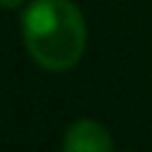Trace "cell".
Returning a JSON list of instances; mask_svg holds the SVG:
<instances>
[{"instance_id": "6da1fadb", "label": "cell", "mask_w": 152, "mask_h": 152, "mask_svg": "<svg viewBox=\"0 0 152 152\" xmlns=\"http://www.w3.org/2000/svg\"><path fill=\"white\" fill-rule=\"evenodd\" d=\"M27 53L51 72L72 69L86 51L88 29L72 0H35L21 16Z\"/></svg>"}, {"instance_id": "7a4b0ae2", "label": "cell", "mask_w": 152, "mask_h": 152, "mask_svg": "<svg viewBox=\"0 0 152 152\" xmlns=\"http://www.w3.org/2000/svg\"><path fill=\"white\" fill-rule=\"evenodd\" d=\"M64 152H112V136L99 120H75L64 134Z\"/></svg>"}, {"instance_id": "3957f363", "label": "cell", "mask_w": 152, "mask_h": 152, "mask_svg": "<svg viewBox=\"0 0 152 152\" xmlns=\"http://www.w3.org/2000/svg\"><path fill=\"white\" fill-rule=\"evenodd\" d=\"M21 3H24V0H0V5H3V8H19Z\"/></svg>"}]
</instances>
